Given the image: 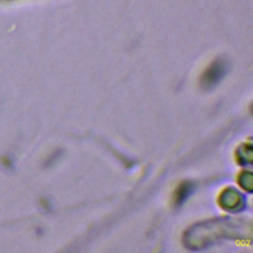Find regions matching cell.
Segmentation results:
<instances>
[{"label":"cell","mask_w":253,"mask_h":253,"mask_svg":"<svg viewBox=\"0 0 253 253\" xmlns=\"http://www.w3.org/2000/svg\"><path fill=\"white\" fill-rule=\"evenodd\" d=\"M190 191H191V185L189 183H184V184L180 185V187L177 189L176 196H175L176 204L177 205L182 204L189 196Z\"/></svg>","instance_id":"obj_2"},{"label":"cell","mask_w":253,"mask_h":253,"mask_svg":"<svg viewBox=\"0 0 253 253\" xmlns=\"http://www.w3.org/2000/svg\"><path fill=\"white\" fill-rule=\"evenodd\" d=\"M226 72V64L223 60H215L204 72L201 78V85L205 89L215 86Z\"/></svg>","instance_id":"obj_1"}]
</instances>
